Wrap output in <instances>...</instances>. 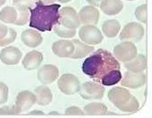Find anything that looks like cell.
Returning a JSON list of instances; mask_svg holds the SVG:
<instances>
[{"label":"cell","instance_id":"6da1fadb","mask_svg":"<svg viewBox=\"0 0 152 118\" xmlns=\"http://www.w3.org/2000/svg\"><path fill=\"white\" fill-rule=\"evenodd\" d=\"M121 65L108 51L98 49L86 59L82 70L91 79L104 86H113L121 80Z\"/></svg>","mask_w":152,"mask_h":118},{"label":"cell","instance_id":"7a4b0ae2","mask_svg":"<svg viewBox=\"0 0 152 118\" xmlns=\"http://www.w3.org/2000/svg\"><path fill=\"white\" fill-rule=\"evenodd\" d=\"M59 4L42 5L36 3L34 8H30V27L34 28L40 32H50L58 21Z\"/></svg>","mask_w":152,"mask_h":118},{"label":"cell","instance_id":"3957f363","mask_svg":"<svg viewBox=\"0 0 152 118\" xmlns=\"http://www.w3.org/2000/svg\"><path fill=\"white\" fill-rule=\"evenodd\" d=\"M108 98L117 108L124 112L134 113L139 109L137 99L125 88H113L108 93Z\"/></svg>","mask_w":152,"mask_h":118},{"label":"cell","instance_id":"277c9868","mask_svg":"<svg viewBox=\"0 0 152 118\" xmlns=\"http://www.w3.org/2000/svg\"><path fill=\"white\" fill-rule=\"evenodd\" d=\"M58 21L57 23L69 29H77L80 26V20L77 11L70 7L60 8L58 11Z\"/></svg>","mask_w":152,"mask_h":118},{"label":"cell","instance_id":"5b68a950","mask_svg":"<svg viewBox=\"0 0 152 118\" xmlns=\"http://www.w3.org/2000/svg\"><path fill=\"white\" fill-rule=\"evenodd\" d=\"M144 36V28L140 23H129L120 34V40L128 41L131 43H138Z\"/></svg>","mask_w":152,"mask_h":118},{"label":"cell","instance_id":"8992f818","mask_svg":"<svg viewBox=\"0 0 152 118\" xmlns=\"http://www.w3.org/2000/svg\"><path fill=\"white\" fill-rule=\"evenodd\" d=\"M79 37L85 43L91 45L99 44L104 40L101 31L93 24H85L80 27Z\"/></svg>","mask_w":152,"mask_h":118},{"label":"cell","instance_id":"52a82bcc","mask_svg":"<svg viewBox=\"0 0 152 118\" xmlns=\"http://www.w3.org/2000/svg\"><path fill=\"white\" fill-rule=\"evenodd\" d=\"M58 86L62 93L70 96L79 92L80 82L75 75L67 73L59 78L58 80Z\"/></svg>","mask_w":152,"mask_h":118},{"label":"cell","instance_id":"ba28073f","mask_svg":"<svg viewBox=\"0 0 152 118\" xmlns=\"http://www.w3.org/2000/svg\"><path fill=\"white\" fill-rule=\"evenodd\" d=\"M113 54L117 60L128 62L138 55L136 46L131 42H124L116 45L113 49Z\"/></svg>","mask_w":152,"mask_h":118},{"label":"cell","instance_id":"9c48e42d","mask_svg":"<svg viewBox=\"0 0 152 118\" xmlns=\"http://www.w3.org/2000/svg\"><path fill=\"white\" fill-rule=\"evenodd\" d=\"M80 96L86 100L101 99L104 97V87L96 82H86L80 86Z\"/></svg>","mask_w":152,"mask_h":118},{"label":"cell","instance_id":"30bf717a","mask_svg":"<svg viewBox=\"0 0 152 118\" xmlns=\"http://www.w3.org/2000/svg\"><path fill=\"white\" fill-rule=\"evenodd\" d=\"M146 83V75L141 72L127 71L124 74V79L121 80V85L130 88H139Z\"/></svg>","mask_w":152,"mask_h":118},{"label":"cell","instance_id":"8fae6325","mask_svg":"<svg viewBox=\"0 0 152 118\" xmlns=\"http://www.w3.org/2000/svg\"><path fill=\"white\" fill-rule=\"evenodd\" d=\"M59 71L55 65L47 64L41 67L38 70V79L43 85L53 83L58 77Z\"/></svg>","mask_w":152,"mask_h":118},{"label":"cell","instance_id":"7c38bea8","mask_svg":"<svg viewBox=\"0 0 152 118\" xmlns=\"http://www.w3.org/2000/svg\"><path fill=\"white\" fill-rule=\"evenodd\" d=\"M22 59V52L14 46H9L3 49L0 52V60L7 65H15Z\"/></svg>","mask_w":152,"mask_h":118},{"label":"cell","instance_id":"4fadbf2b","mask_svg":"<svg viewBox=\"0 0 152 118\" xmlns=\"http://www.w3.org/2000/svg\"><path fill=\"white\" fill-rule=\"evenodd\" d=\"M35 103H36L35 95L31 91L24 90L17 95L15 106L20 110L21 113H23V111L31 108Z\"/></svg>","mask_w":152,"mask_h":118},{"label":"cell","instance_id":"5bb4252c","mask_svg":"<svg viewBox=\"0 0 152 118\" xmlns=\"http://www.w3.org/2000/svg\"><path fill=\"white\" fill-rule=\"evenodd\" d=\"M75 46L72 41L60 40L55 42L52 45V51L60 58H70L74 52Z\"/></svg>","mask_w":152,"mask_h":118},{"label":"cell","instance_id":"9a60e30c","mask_svg":"<svg viewBox=\"0 0 152 118\" xmlns=\"http://www.w3.org/2000/svg\"><path fill=\"white\" fill-rule=\"evenodd\" d=\"M99 11L92 6L84 7L80 9L78 17L83 24H96L99 20Z\"/></svg>","mask_w":152,"mask_h":118},{"label":"cell","instance_id":"2e32d148","mask_svg":"<svg viewBox=\"0 0 152 118\" xmlns=\"http://www.w3.org/2000/svg\"><path fill=\"white\" fill-rule=\"evenodd\" d=\"M43 61V55L37 51H32L28 52L23 60V66L27 70H33L40 67Z\"/></svg>","mask_w":152,"mask_h":118},{"label":"cell","instance_id":"e0dca14e","mask_svg":"<svg viewBox=\"0 0 152 118\" xmlns=\"http://www.w3.org/2000/svg\"><path fill=\"white\" fill-rule=\"evenodd\" d=\"M21 39L23 44H25L27 47H30V48L38 47L42 43V35L37 31L30 30V29L25 30L22 33Z\"/></svg>","mask_w":152,"mask_h":118},{"label":"cell","instance_id":"ac0fdd59","mask_svg":"<svg viewBox=\"0 0 152 118\" xmlns=\"http://www.w3.org/2000/svg\"><path fill=\"white\" fill-rule=\"evenodd\" d=\"M100 8L107 15H115L123 10L124 3L121 0H103Z\"/></svg>","mask_w":152,"mask_h":118},{"label":"cell","instance_id":"d6986e66","mask_svg":"<svg viewBox=\"0 0 152 118\" xmlns=\"http://www.w3.org/2000/svg\"><path fill=\"white\" fill-rule=\"evenodd\" d=\"M34 95L36 97V103L40 106H48L52 101L51 90L44 85L35 88Z\"/></svg>","mask_w":152,"mask_h":118},{"label":"cell","instance_id":"ffe728a7","mask_svg":"<svg viewBox=\"0 0 152 118\" xmlns=\"http://www.w3.org/2000/svg\"><path fill=\"white\" fill-rule=\"evenodd\" d=\"M72 43L75 46V50L70 59H75V60L76 59H82L95 51L93 46H89L86 43L80 42L79 40L75 39L72 41Z\"/></svg>","mask_w":152,"mask_h":118},{"label":"cell","instance_id":"44dd1931","mask_svg":"<svg viewBox=\"0 0 152 118\" xmlns=\"http://www.w3.org/2000/svg\"><path fill=\"white\" fill-rule=\"evenodd\" d=\"M125 68L132 72H141L147 68V58L144 55H137L132 61L124 63Z\"/></svg>","mask_w":152,"mask_h":118},{"label":"cell","instance_id":"7402d4cb","mask_svg":"<svg viewBox=\"0 0 152 118\" xmlns=\"http://www.w3.org/2000/svg\"><path fill=\"white\" fill-rule=\"evenodd\" d=\"M102 30L108 38H114L121 30V24L116 20H107L103 23Z\"/></svg>","mask_w":152,"mask_h":118},{"label":"cell","instance_id":"603a6c76","mask_svg":"<svg viewBox=\"0 0 152 118\" xmlns=\"http://www.w3.org/2000/svg\"><path fill=\"white\" fill-rule=\"evenodd\" d=\"M17 15H18L17 10L12 7H7L0 11V20L3 23L15 24L17 19Z\"/></svg>","mask_w":152,"mask_h":118},{"label":"cell","instance_id":"cb8c5ba5","mask_svg":"<svg viewBox=\"0 0 152 118\" xmlns=\"http://www.w3.org/2000/svg\"><path fill=\"white\" fill-rule=\"evenodd\" d=\"M84 113L88 115H103L106 114L107 107L102 103H91L84 107Z\"/></svg>","mask_w":152,"mask_h":118},{"label":"cell","instance_id":"d4e9b609","mask_svg":"<svg viewBox=\"0 0 152 118\" xmlns=\"http://www.w3.org/2000/svg\"><path fill=\"white\" fill-rule=\"evenodd\" d=\"M53 28H54V32L56 33V34H58L59 37H62V38H72L76 35V33H77L76 29H69L58 23H56L53 26Z\"/></svg>","mask_w":152,"mask_h":118},{"label":"cell","instance_id":"484cf974","mask_svg":"<svg viewBox=\"0 0 152 118\" xmlns=\"http://www.w3.org/2000/svg\"><path fill=\"white\" fill-rule=\"evenodd\" d=\"M34 0H13V5L17 11H27L32 7Z\"/></svg>","mask_w":152,"mask_h":118},{"label":"cell","instance_id":"4316f807","mask_svg":"<svg viewBox=\"0 0 152 118\" xmlns=\"http://www.w3.org/2000/svg\"><path fill=\"white\" fill-rule=\"evenodd\" d=\"M135 17L141 23H146L148 22V9L147 5H141L135 10Z\"/></svg>","mask_w":152,"mask_h":118},{"label":"cell","instance_id":"83f0119b","mask_svg":"<svg viewBox=\"0 0 152 118\" xmlns=\"http://www.w3.org/2000/svg\"><path fill=\"white\" fill-rule=\"evenodd\" d=\"M8 93H9V89L7 86L3 82H0V105L7 102Z\"/></svg>","mask_w":152,"mask_h":118},{"label":"cell","instance_id":"f1b7e54d","mask_svg":"<svg viewBox=\"0 0 152 118\" xmlns=\"http://www.w3.org/2000/svg\"><path fill=\"white\" fill-rule=\"evenodd\" d=\"M18 15L15 23L16 25H24L29 21V10L27 11H17Z\"/></svg>","mask_w":152,"mask_h":118},{"label":"cell","instance_id":"f546056e","mask_svg":"<svg viewBox=\"0 0 152 118\" xmlns=\"http://www.w3.org/2000/svg\"><path fill=\"white\" fill-rule=\"evenodd\" d=\"M65 114H67V115H83V114H85V113L79 108V107H77V106H71V107H69L67 110H66V112H65Z\"/></svg>","mask_w":152,"mask_h":118},{"label":"cell","instance_id":"4dcf8cb0","mask_svg":"<svg viewBox=\"0 0 152 118\" xmlns=\"http://www.w3.org/2000/svg\"><path fill=\"white\" fill-rule=\"evenodd\" d=\"M9 31H10L9 27H7V25L3 23H0V43H1V42L7 37Z\"/></svg>","mask_w":152,"mask_h":118},{"label":"cell","instance_id":"1f68e13d","mask_svg":"<svg viewBox=\"0 0 152 118\" xmlns=\"http://www.w3.org/2000/svg\"><path fill=\"white\" fill-rule=\"evenodd\" d=\"M0 114H1V115L13 114L12 107H10V106H3V107H1V108H0Z\"/></svg>","mask_w":152,"mask_h":118},{"label":"cell","instance_id":"d6a6232c","mask_svg":"<svg viewBox=\"0 0 152 118\" xmlns=\"http://www.w3.org/2000/svg\"><path fill=\"white\" fill-rule=\"evenodd\" d=\"M86 1L92 7H100V5H101L103 0H86Z\"/></svg>","mask_w":152,"mask_h":118},{"label":"cell","instance_id":"836d02e7","mask_svg":"<svg viewBox=\"0 0 152 118\" xmlns=\"http://www.w3.org/2000/svg\"><path fill=\"white\" fill-rule=\"evenodd\" d=\"M58 0H36V3H41L42 5H50Z\"/></svg>","mask_w":152,"mask_h":118},{"label":"cell","instance_id":"e575fe53","mask_svg":"<svg viewBox=\"0 0 152 118\" xmlns=\"http://www.w3.org/2000/svg\"><path fill=\"white\" fill-rule=\"evenodd\" d=\"M28 114H31V115H33V114H40V115H43V114H44V113H43V112H42V111L34 110V111H33V112H30Z\"/></svg>","mask_w":152,"mask_h":118},{"label":"cell","instance_id":"d590c367","mask_svg":"<svg viewBox=\"0 0 152 118\" xmlns=\"http://www.w3.org/2000/svg\"><path fill=\"white\" fill-rule=\"evenodd\" d=\"M58 1H59L60 3H68V2L71 1V0H58Z\"/></svg>","mask_w":152,"mask_h":118},{"label":"cell","instance_id":"8d00e7d4","mask_svg":"<svg viewBox=\"0 0 152 118\" xmlns=\"http://www.w3.org/2000/svg\"><path fill=\"white\" fill-rule=\"evenodd\" d=\"M54 114H56V115H58V114H59L58 112H50V113H49V115H54Z\"/></svg>","mask_w":152,"mask_h":118},{"label":"cell","instance_id":"74e56055","mask_svg":"<svg viewBox=\"0 0 152 118\" xmlns=\"http://www.w3.org/2000/svg\"><path fill=\"white\" fill-rule=\"evenodd\" d=\"M6 1H7V0H0V7L3 6L6 3Z\"/></svg>","mask_w":152,"mask_h":118},{"label":"cell","instance_id":"f35d334b","mask_svg":"<svg viewBox=\"0 0 152 118\" xmlns=\"http://www.w3.org/2000/svg\"><path fill=\"white\" fill-rule=\"evenodd\" d=\"M129 1H133V0H129Z\"/></svg>","mask_w":152,"mask_h":118}]
</instances>
